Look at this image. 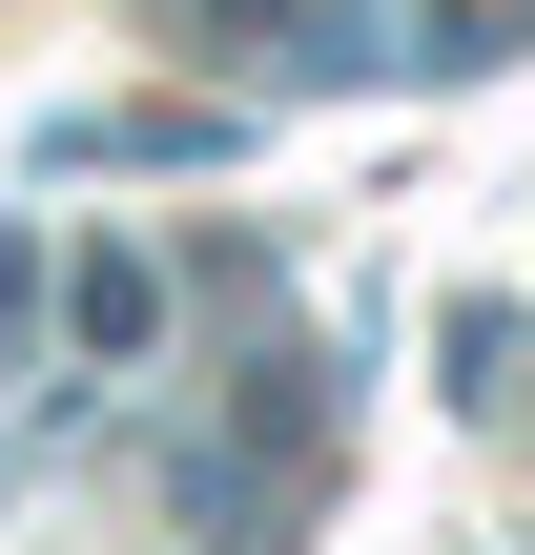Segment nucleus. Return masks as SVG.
Returning <instances> with one entry per match:
<instances>
[{
    "instance_id": "nucleus-1",
    "label": "nucleus",
    "mask_w": 535,
    "mask_h": 555,
    "mask_svg": "<svg viewBox=\"0 0 535 555\" xmlns=\"http://www.w3.org/2000/svg\"><path fill=\"white\" fill-rule=\"evenodd\" d=\"M62 330H82V371H144V350H165V268H144V247H82V268H62Z\"/></svg>"
}]
</instances>
